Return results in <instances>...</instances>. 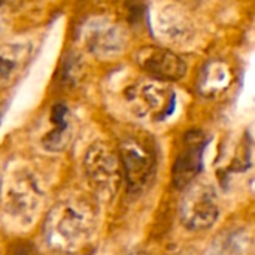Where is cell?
Returning <instances> with one entry per match:
<instances>
[{"label": "cell", "instance_id": "7", "mask_svg": "<svg viewBox=\"0 0 255 255\" xmlns=\"http://www.w3.org/2000/svg\"><path fill=\"white\" fill-rule=\"evenodd\" d=\"M206 137L202 131H190L184 137V146L172 167V182L176 188H187L196 181L203 167Z\"/></svg>", "mask_w": 255, "mask_h": 255}, {"label": "cell", "instance_id": "13", "mask_svg": "<svg viewBox=\"0 0 255 255\" xmlns=\"http://www.w3.org/2000/svg\"><path fill=\"white\" fill-rule=\"evenodd\" d=\"M253 236L248 230L233 229L223 232L212 244L209 255H251Z\"/></svg>", "mask_w": 255, "mask_h": 255}, {"label": "cell", "instance_id": "11", "mask_svg": "<svg viewBox=\"0 0 255 255\" xmlns=\"http://www.w3.org/2000/svg\"><path fill=\"white\" fill-rule=\"evenodd\" d=\"M52 130L48 131L42 140L48 151H63L73 139L75 124L69 109L64 105H55L51 114Z\"/></svg>", "mask_w": 255, "mask_h": 255}, {"label": "cell", "instance_id": "15", "mask_svg": "<svg viewBox=\"0 0 255 255\" xmlns=\"http://www.w3.org/2000/svg\"><path fill=\"white\" fill-rule=\"evenodd\" d=\"M173 255H194L193 253H188V251H181V253H176V254Z\"/></svg>", "mask_w": 255, "mask_h": 255}, {"label": "cell", "instance_id": "2", "mask_svg": "<svg viewBox=\"0 0 255 255\" xmlns=\"http://www.w3.org/2000/svg\"><path fill=\"white\" fill-rule=\"evenodd\" d=\"M118 157L123 176L131 193H142L154 182L157 172V152L149 136H127L120 143Z\"/></svg>", "mask_w": 255, "mask_h": 255}, {"label": "cell", "instance_id": "9", "mask_svg": "<svg viewBox=\"0 0 255 255\" xmlns=\"http://www.w3.org/2000/svg\"><path fill=\"white\" fill-rule=\"evenodd\" d=\"M139 64L155 81L172 82L187 73V63L167 48L148 46L139 54Z\"/></svg>", "mask_w": 255, "mask_h": 255}, {"label": "cell", "instance_id": "16", "mask_svg": "<svg viewBox=\"0 0 255 255\" xmlns=\"http://www.w3.org/2000/svg\"><path fill=\"white\" fill-rule=\"evenodd\" d=\"M10 0H0V6H3V4H6V3H9Z\"/></svg>", "mask_w": 255, "mask_h": 255}, {"label": "cell", "instance_id": "6", "mask_svg": "<svg viewBox=\"0 0 255 255\" xmlns=\"http://www.w3.org/2000/svg\"><path fill=\"white\" fill-rule=\"evenodd\" d=\"M82 40L87 49L100 58L115 57L126 48L124 30L106 18L90 19L82 30Z\"/></svg>", "mask_w": 255, "mask_h": 255}, {"label": "cell", "instance_id": "12", "mask_svg": "<svg viewBox=\"0 0 255 255\" xmlns=\"http://www.w3.org/2000/svg\"><path fill=\"white\" fill-rule=\"evenodd\" d=\"M232 82V73L224 61L212 60L200 72L197 90L205 97H217L223 94Z\"/></svg>", "mask_w": 255, "mask_h": 255}, {"label": "cell", "instance_id": "8", "mask_svg": "<svg viewBox=\"0 0 255 255\" xmlns=\"http://www.w3.org/2000/svg\"><path fill=\"white\" fill-rule=\"evenodd\" d=\"M155 30L169 45H190L196 37V25L178 4H164L155 13Z\"/></svg>", "mask_w": 255, "mask_h": 255}, {"label": "cell", "instance_id": "5", "mask_svg": "<svg viewBox=\"0 0 255 255\" xmlns=\"http://www.w3.org/2000/svg\"><path fill=\"white\" fill-rule=\"evenodd\" d=\"M127 106L133 111L134 115L157 117L161 118L170 112L173 108V91L169 90L166 82L148 81L139 82L128 87L124 93Z\"/></svg>", "mask_w": 255, "mask_h": 255}, {"label": "cell", "instance_id": "1", "mask_svg": "<svg viewBox=\"0 0 255 255\" xmlns=\"http://www.w3.org/2000/svg\"><path fill=\"white\" fill-rule=\"evenodd\" d=\"M97 226V206L82 194L67 196L49 212L45 223V236L51 248L72 253L82 248Z\"/></svg>", "mask_w": 255, "mask_h": 255}, {"label": "cell", "instance_id": "10", "mask_svg": "<svg viewBox=\"0 0 255 255\" xmlns=\"http://www.w3.org/2000/svg\"><path fill=\"white\" fill-rule=\"evenodd\" d=\"M33 57L30 42H9L0 45V88L12 85Z\"/></svg>", "mask_w": 255, "mask_h": 255}, {"label": "cell", "instance_id": "14", "mask_svg": "<svg viewBox=\"0 0 255 255\" xmlns=\"http://www.w3.org/2000/svg\"><path fill=\"white\" fill-rule=\"evenodd\" d=\"M15 255H34V250L28 245V247H19L16 248Z\"/></svg>", "mask_w": 255, "mask_h": 255}, {"label": "cell", "instance_id": "3", "mask_svg": "<svg viewBox=\"0 0 255 255\" xmlns=\"http://www.w3.org/2000/svg\"><path fill=\"white\" fill-rule=\"evenodd\" d=\"M85 175L93 190L105 199H111L123 181V169L118 152L106 142L93 143L84 158Z\"/></svg>", "mask_w": 255, "mask_h": 255}, {"label": "cell", "instance_id": "17", "mask_svg": "<svg viewBox=\"0 0 255 255\" xmlns=\"http://www.w3.org/2000/svg\"><path fill=\"white\" fill-rule=\"evenodd\" d=\"M0 191H1V178H0Z\"/></svg>", "mask_w": 255, "mask_h": 255}, {"label": "cell", "instance_id": "4", "mask_svg": "<svg viewBox=\"0 0 255 255\" xmlns=\"http://www.w3.org/2000/svg\"><path fill=\"white\" fill-rule=\"evenodd\" d=\"M218 215V197L212 185L199 181L185 188L181 202V221L188 230H208L217 223Z\"/></svg>", "mask_w": 255, "mask_h": 255}]
</instances>
